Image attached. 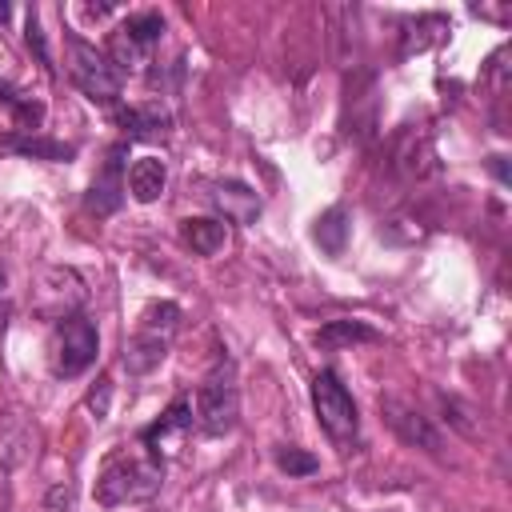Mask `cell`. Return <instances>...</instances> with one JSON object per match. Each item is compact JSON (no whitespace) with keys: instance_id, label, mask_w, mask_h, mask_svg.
<instances>
[{"instance_id":"cell-13","label":"cell","mask_w":512,"mask_h":512,"mask_svg":"<svg viewBox=\"0 0 512 512\" xmlns=\"http://www.w3.org/2000/svg\"><path fill=\"white\" fill-rule=\"evenodd\" d=\"M116 120L128 128V140H152L164 136L172 128V116L160 104H144V108H116Z\"/></svg>"},{"instance_id":"cell-23","label":"cell","mask_w":512,"mask_h":512,"mask_svg":"<svg viewBox=\"0 0 512 512\" xmlns=\"http://www.w3.org/2000/svg\"><path fill=\"white\" fill-rule=\"evenodd\" d=\"M0 288H4V268H0Z\"/></svg>"},{"instance_id":"cell-9","label":"cell","mask_w":512,"mask_h":512,"mask_svg":"<svg viewBox=\"0 0 512 512\" xmlns=\"http://www.w3.org/2000/svg\"><path fill=\"white\" fill-rule=\"evenodd\" d=\"M208 196L224 212V220H232V224H252L260 216V196L240 180H220V184H212Z\"/></svg>"},{"instance_id":"cell-17","label":"cell","mask_w":512,"mask_h":512,"mask_svg":"<svg viewBox=\"0 0 512 512\" xmlns=\"http://www.w3.org/2000/svg\"><path fill=\"white\" fill-rule=\"evenodd\" d=\"M0 104H4V108H12V116H16L20 132H36V128H40V120H44V104H40V100H32V96H24V92H16L12 84H0Z\"/></svg>"},{"instance_id":"cell-2","label":"cell","mask_w":512,"mask_h":512,"mask_svg":"<svg viewBox=\"0 0 512 512\" xmlns=\"http://www.w3.org/2000/svg\"><path fill=\"white\" fill-rule=\"evenodd\" d=\"M68 76H72V84H76L92 104H116V100H120L124 76L112 68V60H108L96 44L80 40L76 32H68Z\"/></svg>"},{"instance_id":"cell-5","label":"cell","mask_w":512,"mask_h":512,"mask_svg":"<svg viewBox=\"0 0 512 512\" xmlns=\"http://www.w3.org/2000/svg\"><path fill=\"white\" fill-rule=\"evenodd\" d=\"M312 408H316L320 428H324L336 444L356 440L360 416H356V404H352V396H348V388L340 384L336 372H328V368L316 372V380H312Z\"/></svg>"},{"instance_id":"cell-11","label":"cell","mask_w":512,"mask_h":512,"mask_svg":"<svg viewBox=\"0 0 512 512\" xmlns=\"http://www.w3.org/2000/svg\"><path fill=\"white\" fill-rule=\"evenodd\" d=\"M0 152H20V156H32V160H72L76 148L64 144V140H48L40 132H12V136H0Z\"/></svg>"},{"instance_id":"cell-16","label":"cell","mask_w":512,"mask_h":512,"mask_svg":"<svg viewBox=\"0 0 512 512\" xmlns=\"http://www.w3.org/2000/svg\"><path fill=\"white\" fill-rule=\"evenodd\" d=\"M316 244L328 252V256H340L344 252V244H348V212L336 204V208H328L320 220H316Z\"/></svg>"},{"instance_id":"cell-12","label":"cell","mask_w":512,"mask_h":512,"mask_svg":"<svg viewBox=\"0 0 512 512\" xmlns=\"http://www.w3.org/2000/svg\"><path fill=\"white\" fill-rule=\"evenodd\" d=\"M164 356H168V336L140 328V332L128 340V348H124V368H128L132 376H144V372H152Z\"/></svg>"},{"instance_id":"cell-6","label":"cell","mask_w":512,"mask_h":512,"mask_svg":"<svg viewBox=\"0 0 512 512\" xmlns=\"http://www.w3.org/2000/svg\"><path fill=\"white\" fill-rule=\"evenodd\" d=\"M192 400L188 396H176L168 408H164V416L152 424V428H144V444H148V452L156 456V460H168V456H176L180 448H184V440H188V432H192Z\"/></svg>"},{"instance_id":"cell-4","label":"cell","mask_w":512,"mask_h":512,"mask_svg":"<svg viewBox=\"0 0 512 512\" xmlns=\"http://www.w3.org/2000/svg\"><path fill=\"white\" fill-rule=\"evenodd\" d=\"M236 416H240V392H236V380H232V364H216L200 392H196V428L204 436H224L236 428Z\"/></svg>"},{"instance_id":"cell-3","label":"cell","mask_w":512,"mask_h":512,"mask_svg":"<svg viewBox=\"0 0 512 512\" xmlns=\"http://www.w3.org/2000/svg\"><path fill=\"white\" fill-rule=\"evenodd\" d=\"M96 352H100V336H96L92 320H84V316H60L56 320L52 344H48V364L60 380L88 372L96 364Z\"/></svg>"},{"instance_id":"cell-21","label":"cell","mask_w":512,"mask_h":512,"mask_svg":"<svg viewBox=\"0 0 512 512\" xmlns=\"http://www.w3.org/2000/svg\"><path fill=\"white\" fill-rule=\"evenodd\" d=\"M24 36H28V44L36 48L40 64H44V68H52V60H48V48H44V32H40V20H36V12H28V28H24Z\"/></svg>"},{"instance_id":"cell-10","label":"cell","mask_w":512,"mask_h":512,"mask_svg":"<svg viewBox=\"0 0 512 512\" xmlns=\"http://www.w3.org/2000/svg\"><path fill=\"white\" fill-rule=\"evenodd\" d=\"M128 192H132V200H140V204H152V200H160V192H164V184H168V168H164V160L160 156H140L132 168H128Z\"/></svg>"},{"instance_id":"cell-8","label":"cell","mask_w":512,"mask_h":512,"mask_svg":"<svg viewBox=\"0 0 512 512\" xmlns=\"http://www.w3.org/2000/svg\"><path fill=\"white\" fill-rule=\"evenodd\" d=\"M124 152H128V144H112L108 148V160H104V168L96 172V180H92V192H88V208L96 212V216H108V212H116L120 208V200H124Z\"/></svg>"},{"instance_id":"cell-15","label":"cell","mask_w":512,"mask_h":512,"mask_svg":"<svg viewBox=\"0 0 512 512\" xmlns=\"http://www.w3.org/2000/svg\"><path fill=\"white\" fill-rule=\"evenodd\" d=\"M380 340V332L364 320H328L320 332H316V344L320 348H344V344H372Z\"/></svg>"},{"instance_id":"cell-22","label":"cell","mask_w":512,"mask_h":512,"mask_svg":"<svg viewBox=\"0 0 512 512\" xmlns=\"http://www.w3.org/2000/svg\"><path fill=\"white\" fill-rule=\"evenodd\" d=\"M88 408H92V416H96V420H104V416H108V380H100V388H92V392H88Z\"/></svg>"},{"instance_id":"cell-7","label":"cell","mask_w":512,"mask_h":512,"mask_svg":"<svg viewBox=\"0 0 512 512\" xmlns=\"http://www.w3.org/2000/svg\"><path fill=\"white\" fill-rule=\"evenodd\" d=\"M380 408H384V420L392 424V432H396L400 440H408V444H416V448H424V452H440V432H436L408 400L384 396Z\"/></svg>"},{"instance_id":"cell-20","label":"cell","mask_w":512,"mask_h":512,"mask_svg":"<svg viewBox=\"0 0 512 512\" xmlns=\"http://www.w3.org/2000/svg\"><path fill=\"white\" fill-rule=\"evenodd\" d=\"M176 320H180V308L164 300V304H152V308L144 312V324H140V328H148V332H160V336H172Z\"/></svg>"},{"instance_id":"cell-19","label":"cell","mask_w":512,"mask_h":512,"mask_svg":"<svg viewBox=\"0 0 512 512\" xmlns=\"http://www.w3.org/2000/svg\"><path fill=\"white\" fill-rule=\"evenodd\" d=\"M276 468L288 476H312L320 468V460L312 452H300V448H276Z\"/></svg>"},{"instance_id":"cell-14","label":"cell","mask_w":512,"mask_h":512,"mask_svg":"<svg viewBox=\"0 0 512 512\" xmlns=\"http://www.w3.org/2000/svg\"><path fill=\"white\" fill-rule=\"evenodd\" d=\"M180 236H184V244H188L192 252H200V256H216V252L228 244L224 220H212V216H192V220H184V224H180Z\"/></svg>"},{"instance_id":"cell-18","label":"cell","mask_w":512,"mask_h":512,"mask_svg":"<svg viewBox=\"0 0 512 512\" xmlns=\"http://www.w3.org/2000/svg\"><path fill=\"white\" fill-rule=\"evenodd\" d=\"M116 28H120V32L128 36V40H136V44H140L144 52H148V48H152V44H156V40L164 36V20H160L156 12H136V16L120 20Z\"/></svg>"},{"instance_id":"cell-1","label":"cell","mask_w":512,"mask_h":512,"mask_svg":"<svg viewBox=\"0 0 512 512\" xmlns=\"http://www.w3.org/2000/svg\"><path fill=\"white\" fill-rule=\"evenodd\" d=\"M160 480H164V460H156L152 452H116L104 460L96 476V500L104 508L136 504V500L156 496Z\"/></svg>"}]
</instances>
